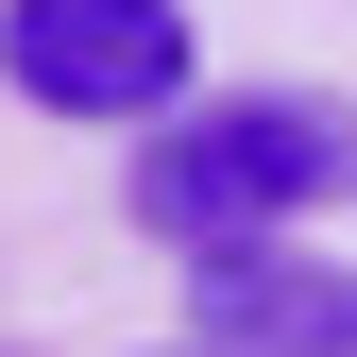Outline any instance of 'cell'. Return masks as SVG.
Instances as JSON below:
<instances>
[{"label":"cell","instance_id":"2","mask_svg":"<svg viewBox=\"0 0 357 357\" xmlns=\"http://www.w3.org/2000/svg\"><path fill=\"white\" fill-rule=\"evenodd\" d=\"M0 85L34 119H188V0H0Z\"/></svg>","mask_w":357,"mask_h":357},{"label":"cell","instance_id":"3","mask_svg":"<svg viewBox=\"0 0 357 357\" xmlns=\"http://www.w3.org/2000/svg\"><path fill=\"white\" fill-rule=\"evenodd\" d=\"M188 340H221V357H357V273L289 255V238L188 255Z\"/></svg>","mask_w":357,"mask_h":357},{"label":"cell","instance_id":"1","mask_svg":"<svg viewBox=\"0 0 357 357\" xmlns=\"http://www.w3.org/2000/svg\"><path fill=\"white\" fill-rule=\"evenodd\" d=\"M306 204H357V102H324V85L188 102V119H153V153H137V238H170V255L289 238Z\"/></svg>","mask_w":357,"mask_h":357},{"label":"cell","instance_id":"4","mask_svg":"<svg viewBox=\"0 0 357 357\" xmlns=\"http://www.w3.org/2000/svg\"><path fill=\"white\" fill-rule=\"evenodd\" d=\"M153 357H221V340H153Z\"/></svg>","mask_w":357,"mask_h":357}]
</instances>
